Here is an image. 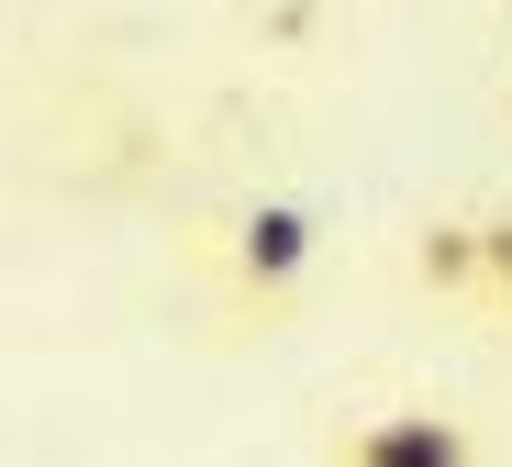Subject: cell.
<instances>
[{"mask_svg": "<svg viewBox=\"0 0 512 467\" xmlns=\"http://www.w3.org/2000/svg\"><path fill=\"white\" fill-rule=\"evenodd\" d=\"M312 256H323V223H312L301 201H245V212L223 223V290L256 301V312H279L301 278H312Z\"/></svg>", "mask_w": 512, "mask_h": 467, "instance_id": "obj_1", "label": "cell"}, {"mask_svg": "<svg viewBox=\"0 0 512 467\" xmlns=\"http://www.w3.org/2000/svg\"><path fill=\"white\" fill-rule=\"evenodd\" d=\"M334 467H479V434L435 401H379L334 434Z\"/></svg>", "mask_w": 512, "mask_h": 467, "instance_id": "obj_2", "label": "cell"}, {"mask_svg": "<svg viewBox=\"0 0 512 467\" xmlns=\"http://www.w3.org/2000/svg\"><path fill=\"white\" fill-rule=\"evenodd\" d=\"M412 267H423V290H457V301H479V223H423Z\"/></svg>", "mask_w": 512, "mask_h": 467, "instance_id": "obj_3", "label": "cell"}, {"mask_svg": "<svg viewBox=\"0 0 512 467\" xmlns=\"http://www.w3.org/2000/svg\"><path fill=\"white\" fill-rule=\"evenodd\" d=\"M479 301H501V312H512V212H501V223H479Z\"/></svg>", "mask_w": 512, "mask_h": 467, "instance_id": "obj_4", "label": "cell"}]
</instances>
